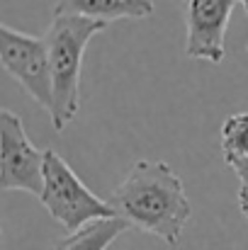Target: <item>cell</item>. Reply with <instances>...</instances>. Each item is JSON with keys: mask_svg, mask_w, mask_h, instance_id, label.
Wrapping results in <instances>:
<instances>
[{"mask_svg": "<svg viewBox=\"0 0 248 250\" xmlns=\"http://www.w3.org/2000/svg\"><path fill=\"white\" fill-rule=\"evenodd\" d=\"M110 204L132 226L175 248L192 216L180 175L165 161H139L110 194Z\"/></svg>", "mask_w": 248, "mask_h": 250, "instance_id": "obj_1", "label": "cell"}, {"mask_svg": "<svg viewBox=\"0 0 248 250\" xmlns=\"http://www.w3.org/2000/svg\"><path fill=\"white\" fill-rule=\"evenodd\" d=\"M107 29L105 22L81 15L54 12V20L44 34L54 81V107L49 112L51 126L64 131L81 109V68L85 49L95 34Z\"/></svg>", "mask_w": 248, "mask_h": 250, "instance_id": "obj_2", "label": "cell"}, {"mask_svg": "<svg viewBox=\"0 0 248 250\" xmlns=\"http://www.w3.org/2000/svg\"><path fill=\"white\" fill-rule=\"evenodd\" d=\"M39 202L68 233L81 231L92 221L117 216L112 204L100 199L73 172V167L51 148L44 158V189Z\"/></svg>", "mask_w": 248, "mask_h": 250, "instance_id": "obj_3", "label": "cell"}, {"mask_svg": "<svg viewBox=\"0 0 248 250\" xmlns=\"http://www.w3.org/2000/svg\"><path fill=\"white\" fill-rule=\"evenodd\" d=\"M0 61L2 68L29 92V97L42 109L51 112L54 81L44 37H34L12 29L10 24H0Z\"/></svg>", "mask_w": 248, "mask_h": 250, "instance_id": "obj_4", "label": "cell"}, {"mask_svg": "<svg viewBox=\"0 0 248 250\" xmlns=\"http://www.w3.org/2000/svg\"><path fill=\"white\" fill-rule=\"evenodd\" d=\"M44 158L46 151L29 141L22 119L10 109H0V187L42 197Z\"/></svg>", "mask_w": 248, "mask_h": 250, "instance_id": "obj_5", "label": "cell"}, {"mask_svg": "<svg viewBox=\"0 0 248 250\" xmlns=\"http://www.w3.org/2000/svg\"><path fill=\"white\" fill-rule=\"evenodd\" d=\"M236 0H182L185 5V54L190 59L222 63L226 54V29Z\"/></svg>", "mask_w": 248, "mask_h": 250, "instance_id": "obj_6", "label": "cell"}, {"mask_svg": "<svg viewBox=\"0 0 248 250\" xmlns=\"http://www.w3.org/2000/svg\"><path fill=\"white\" fill-rule=\"evenodd\" d=\"M154 0H59L54 12L61 15H81L97 22L114 20H141L154 15Z\"/></svg>", "mask_w": 248, "mask_h": 250, "instance_id": "obj_7", "label": "cell"}, {"mask_svg": "<svg viewBox=\"0 0 248 250\" xmlns=\"http://www.w3.org/2000/svg\"><path fill=\"white\" fill-rule=\"evenodd\" d=\"M132 224L124 221L122 216L114 219H102V221H92L85 229L68 233L66 238L56 241L51 250H107Z\"/></svg>", "mask_w": 248, "mask_h": 250, "instance_id": "obj_8", "label": "cell"}, {"mask_svg": "<svg viewBox=\"0 0 248 250\" xmlns=\"http://www.w3.org/2000/svg\"><path fill=\"white\" fill-rule=\"evenodd\" d=\"M222 153L226 163L234 158H248V112L226 117L222 126Z\"/></svg>", "mask_w": 248, "mask_h": 250, "instance_id": "obj_9", "label": "cell"}, {"mask_svg": "<svg viewBox=\"0 0 248 250\" xmlns=\"http://www.w3.org/2000/svg\"><path fill=\"white\" fill-rule=\"evenodd\" d=\"M226 166L236 172L241 187H248V158H234V161H229Z\"/></svg>", "mask_w": 248, "mask_h": 250, "instance_id": "obj_10", "label": "cell"}, {"mask_svg": "<svg viewBox=\"0 0 248 250\" xmlns=\"http://www.w3.org/2000/svg\"><path fill=\"white\" fill-rule=\"evenodd\" d=\"M239 207H241L244 216L248 219V187H241V189H239Z\"/></svg>", "mask_w": 248, "mask_h": 250, "instance_id": "obj_11", "label": "cell"}, {"mask_svg": "<svg viewBox=\"0 0 248 250\" xmlns=\"http://www.w3.org/2000/svg\"><path fill=\"white\" fill-rule=\"evenodd\" d=\"M241 5H244V10H246V15H248V0H239Z\"/></svg>", "mask_w": 248, "mask_h": 250, "instance_id": "obj_12", "label": "cell"}]
</instances>
